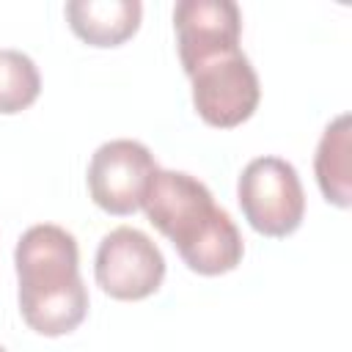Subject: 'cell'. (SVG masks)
Segmentation results:
<instances>
[{
    "label": "cell",
    "instance_id": "1",
    "mask_svg": "<svg viewBox=\"0 0 352 352\" xmlns=\"http://www.w3.org/2000/svg\"><path fill=\"white\" fill-rule=\"evenodd\" d=\"M140 206L192 272L223 275L239 267L245 253L242 234L201 179L157 168Z\"/></svg>",
    "mask_w": 352,
    "mask_h": 352
},
{
    "label": "cell",
    "instance_id": "2",
    "mask_svg": "<svg viewBox=\"0 0 352 352\" xmlns=\"http://www.w3.org/2000/svg\"><path fill=\"white\" fill-rule=\"evenodd\" d=\"M19 311L30 330L47 338L66 336L88 316V289L80 278L74 234L60 226H30L14 250Z\"/></svg>",
    "mask_w": 352,
    "mask_h": 352
},
{
    "label": "cell",
    "instance_id": "3",
    "mask_svg": "<svg viewBox=\"0 0 352 352\" xmlns=\"http://www.w3.org/2000/svg\"><path fill=\"white\" fill-rule=\"evenodd\" d=\"M236 201L253 231L264 236H289L305 214V192L297 168L280 157H256L236 182Z\"/></svg>",
    "mask_w": 352,
    "mask_h": 352
},
{
    "label": "cell",
    "instance_id": "4",
    "mask_svg": "<svg viewBox=\"0 0 352 352\" xmlns=\"http://www.w3.org/2000/svg\"><path fill=\"white\" fill-rule=\"evenodd\" d=\"M187 77L192 82V104L209 126L234 129L258 107V77L242 50L217 55Z\"/></svg>",
    "mask_w": 352,
    "mask_h": 352
},
{
    "label": "cell",
    "instance_id": "5",
    "mask_svg": "<svg viewBox=\"0 0 352 352\" xmlns=\"http://www.w3.org/2000/svg\"><path fill=\"white\" fill-rule=\"evenodd\" d=\"M94 275L99 289L113 300H146L162 286L165 256L143 231L118 226L102 236Z\"/></svg>",
    "mask_w": 352,
    "mask_h": 352
},
{
    "label": "cell",
    "instance_id": "6",
    "mask_svg": "<svg viewBox=\"0 0 352 352\" xmlns=\"http://www.w3.org/2000/svg\"><path fill=\"white\" fill-rule=\"evenodd\" d=\"M157 168L154 154L140 140H107L88 162V192L102 212L126 217L140 209Z\"/></svg>",
    "mask_w": 352,
    "mask_h": 352
},
{
    "label": "cell",
    "instance_id": "7",
    "mask_svg": "<svg viewBox=\"0 0 352 352\" xmlns=\"http://www.w3.org/2000/svg\"><path fill=\"white\" fill-rule=\"evenodd\" d=\"M179 60L190 74L201 63L239 50L242 14L234 0H179L173 6Z\"/></svg>",
    "mask_w": 352,
    "mask_h": 352
},
{
    "label": "cell",
    "instance_id": "8",
    "mask_svg": "<svg viewBox=\"0 0 352 352\" xmlns=\"http://www.w3.org/2000/svg\"><path fill=\"white\" fill-rule=\"evenodd\" d=\"M138 0H69L66 19L77 38L91 47H118L140 28Z\"/></svg>",
    "mask_w": 352,
    "mask_h": 352
},
{
    "label": "cell",
    "instance_id": "9",
    "mask_svg": "<svg viewBox=\"0 0 352 352\" xmlns=\"http://www.w3.org/2000/svg\"><path fill=\"white\" fill-rule=\"evenodd\" d=\"M349 148H352L349 113H341L322 132V140H319L316 157H314V170H316V182H319V190H322L324 201L336 204L341 209H346L352 204Z\"/></svg>",
    "mask_w": 352,
    "mask_h": 352
},
{
    "label": "cell",
    "instance_id": "10",
    "mask_svg": "<svg viewBox=\"0 0 352 352\" xmlns=\"http://www.w3.org/2000/svg\"><path fill=\"white\" fill-rule=\"evenodd\" d=\"M41 91V74L30 55L0 50V113L14 116L28 110Z\"/></svg>",
    "mask_w": 352,
    "mask_h": 352
},
{
    "label": "cell",
    "instance_id": "11",
    "mask_svg": "<svg viewBox=\"0 0 352 352\" xmlns=\"http://www.w3.org/2000/svg\"><path fill=\"white\" fill-rule=\"evenodd\" d=\"M0 352H6V349H3V346H0Z\"/></svg>",
    "mask_w": 352,
    "mask_h": 352
}]
</instances>
